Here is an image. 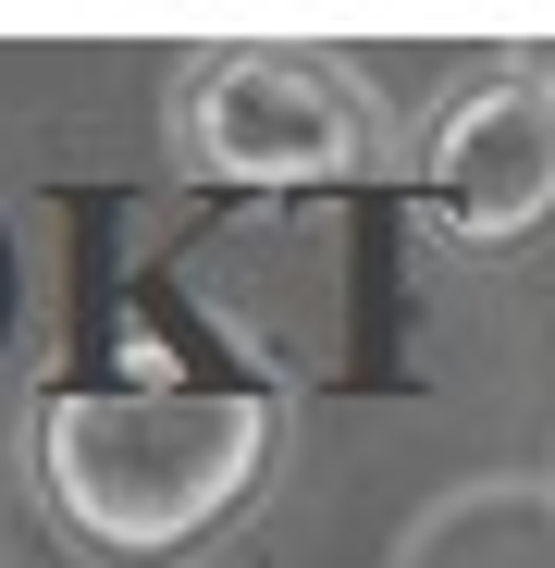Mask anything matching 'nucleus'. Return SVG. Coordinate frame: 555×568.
Returning <instances> with one entry per match:
<instances>
[{
  "label": "nucleus",
  "instance_id": "f03ea898",
  "mask_svg": "<svg viewBox=\"0 0 555 568\" xmlns=\"http://www.w3.org/2000/svg\"><path fill=\"white\" fill-rule=\"evenodd\" d=\"M173 173L198 185H346V173H383L395 161V112L383 87L333 50H198L173 74Z\"/></svg>",
  "mask_w": 555,
  "mask_h": 568
},
{
  "label": "nucleus",
  "instance_id": "7ed1b4c3",
  "mask_svg": "<svg viewBox=\"0 0 555 568\" xmlns=\"http://www.w3.org/2000/svg\"><path fill=\"white\" fill-rule=\"evenodd\" d=\"M408 199H420V235L456 247V260H494V247H518V235L555 223V100H543L531 62L470 74L420 124Z\"/></svg>",
  "mask_w": 555,
  "mask_h": 568
},
{
  "label": "nucleus",
  "instance_id": "20e7f679",
  "mask_svg": "<svg viewBox=\"0 0 555 568\" xmlns=\"http://www.w3.org/2000/svg\"><path fill=\"white\" fill-rule=\"evenodd\" d=\"M531 74H543V100H555V50H543V62H531Z\"/></svg>",
  "mask_w": 555,
  "mask_h": 568
},
{
  "label": "nucleus",
  "instance_id": "f257e3e1",
  "mask_svg": "<svg viewBox=\"0 0 555 568\" xmlns=\"http://www.w3.org/2000/svg\"><path fill=\"white\" fill-rule=\"evenodd\" d=\"M271 445L285 408L259 384H50L25 408V483L86 556L173 568L271 483Z\"/></svg>",
  "mask_w": 555,
  "mask_h": 568
}]
</instances>
